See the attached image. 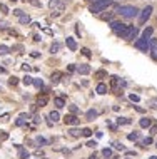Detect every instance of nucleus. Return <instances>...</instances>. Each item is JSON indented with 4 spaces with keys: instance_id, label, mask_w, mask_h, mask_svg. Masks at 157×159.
<instances>
[{
    "instance_id": "1",
    "label": "nucleus",
    "mask_w": 157,
    "mask_h": 159,
    "mask_svg": "<svg viewBox=\"0 0 157 159\" xmlns=\"http://www.w3.org/2000/svg\"><path fill=\"white\" fill-rule=\"evenodd\" d=\"M117 14L120 17H124V19H134V17L139 14V10H137V7H134V5H119Z\"/></svg>"
},
{
    "instance_id": "2",
    "label": "nucleus",
    "mask_w": 157,
    "mask_h": 159,
    "mask_svg": "<svg viewBox=\"0 0 157 159\" xmlns=\"http://www.w3.org/2000/svg\"><path fill=\"white\" fill-rule=\"evenodd\" d=\"M114 0H99V2H94L90 5V12L92 14H100V12H105L109 5H112Z\"/></svg>"
},
{
    "instance_id": "3",
    "label": "nucleus",
    "mask_w": 157,
    "mask_h": 159,
    "mask_svg": "<svg viewBox=\"0 0 157 159\" xmlns=\"http://www.w3.org/2000/svg\"><path fill=\"white\" fill-rule=\"evenodd\" d=\"M49 7L52 8L54 12H57V14H62V12L65 10V3L60 2V0H50V2H49Z\"/></svg>"
},
{
    "instance_id": "4",
    "label": "nucleus",
    "mask_w": 157,
    "mask_h": 159,
    "mask_svg": "<svg viewBox=\"0 0 157 159\" xmlns=\"http://www.w3.org/2000/svg\"><path fill=\"white\" fill-rule=\"evenodd\" d=\"M150 15H152V5H147V7L141 12V17H139V24L144 25V24L147 22V20L150 19Z\"/></svg>"
},
{
    "instance_id": "5",
    "label": "nucleus",
    "mask_w": 157,
    "mask_h": 159,
    "mask_svg": "<svg viewBox=\"0 0 157 159\" xmlns=\"http://www.w3.org/2000/svg\"><path fill=\"white\" fill-rule=\"evenodd\" d=\"M149 40L150 39H146V37H141L139 40H135V47H137L139 50H142V52H147L149 50Z\"/></svg>"
},
{
    "instance_id": "6",
    "label": "nucleus",
    "mask_w": 157,
    "mask_h": 159,
    "mask_svg": "<svg viewBox=\"0 0 157 159\" xmlns=\"http://www.w3.org/2000/svg\"><path fill=\"white\" fill-rule=\"evenodd\" d=\"M62 121L65 122L67 126H77V124L80 122V119H79L75 114H67V116H63V119H62Z\"/></svg>"
},
{
    "instance_id": "7",
    "label": "nucleus",
    "mask_w": 157,
    "mask_h": 159,
    "mask_svg": "<svg viewBox=\"0 0 157 159\" xmlns=\"http://www.w3.org/2000/svg\"><path fill=\"white\" fill-rule=\"evenodd\" d=\"M149 52L152 55V59L157 61V39L154 37H150V40H149Z\"/></svg>"
},
{
    "instance_id": "8",
    "label": "nucleus",
    "mask_w": 157,
    "mask_h": 159,
    "mask_svg": "<svg viewBox=\"0 0 157 159\" xmlns=\"http://www.w3.org/2000/svg\"><path fill=\"white\" fill-rule=\"evenodd\" d=\"M139 35V29L137 27H134V25H130V29H129V34H127V37H125V40H134L135 37Z\"/></svg>"
},
{
    "instance_id": "9",
    "label": "nucleus",
    "mask_w": 157,
    "mask_h": 159,
    "mask_svg": "<svg viewBox=\"0 0 157 159\" xmlns=\"http://www.w3.org/2000/svg\"><path fill=\"white\" fill-rule=\"evenodd\" d=\"M124 25H125V24H122L120 20H112V22H109V27L112 29V30L116 32V34H117L119 30H120V29L124 27Z\"/></svg>"
},
{
    "instance_id": "10",
    "label": "nucleus",
    "mask_w": 157,
    "mask_h": 159,
    "mask_svg": "<svg viewBox=\"0 0 157 159\" xmlns=\"http://www.w3.org/2000/svg\"><path fill=\"white\" fill-rule=\"evenodd\" d=\"M65 44H67V47H69V50H72V52L77 50V42H75L74 37H67L65 39Z\"/></svg>"
},
{
    "instance_id": "11",
    "label": "nucleus",
    "mask_w": 157,
    "mask_h": 159,
    "mask_svg": "<svg viewBox=\"0 0 157 159\" xmlns=\"http://www.w3.org/2000/svg\"><path fill=\"white\" fill-rule=\"evenodd\" d=\"M75 70H77L80 75H87L89 72H90V66H87V64H80V66L75 69Z\"/></svg>"
},
{
    "instance_id": "12",
    "label": "nucleus",
    "mask_w": 157,
    "mask_h": 159,
    "mask_svg": "<svg viewBox=\"0 0 157 159\" xmlns=\"http://www.w3.org/2000/svg\"><path fill=\"white\" fill-rule=\"evenodd\" d=\"M27 119H28V114H20V116H19V119L15 121V126H17V127L25 126V124H27Z\"/></svg>"
},
{
    "instance_id": "13",
    "label": "nucleus",
    "mask_w": 157,
    "mask_h": 159,
    "mask_svg": "<svg viewBox=\"0 0 157 159\" xmlns=\"http://www.w3.org/2000/svg\"><path fill=\"white\" fill-rule=\"evenodd\" d=\"M60 79H62V72H59V70H55L52 75H50V82H52L54 85L55 84H59L60 82Z\"/></svg>"
},
{
    "instance_id": "14",
    "label": "nucleus",
    "mask_w": 157,
    "mask_h": 159,
    "mask_svg": "<svg viewBox=\"0 0 157 159\" xmlns=\"http://www.w3.org/2000/svg\"><path fill=\"white\" fill-rule=\"evenodd\" d=\"M107 91H109V87H107L105 84H102V82H100V84H97V87H95V92H97V94L104 96V94H107Z\"/></svg>"
},
{
    "instance_id": "15",
    "label": "nucleus",
    "mask_w": 157,
    "mask_h": 159,
    "mask_svg": "<svg viewBox=\"0 0 157 159\" xmlns=\"http://www.w3.org/2000/svg\"><path fill=\"white\" fill-rule=\"evenodd\" d=\"M47 104H49V96H47V94H44V96H40L39 99H37V106H39V107H44Z\"/></svg>"
},
{
    "instance_id": "16",
    "label": "nucleus",
    "mask_w": 157,
    "mask_h": 159,
    "mask_svg": "<svg viewBox=\"0 0 157 159\" xmlns=\"http://www.w3.org/2000/svg\"><path fill=\"white\" fill-rule=\"evenodd\" d=\"M139 124H141V127L147 129V127L152 126V119H150V117H142L141 121H139Z\"/></svg>"
},
{
    "instance_id": "17",
    "label": "nucleus",
    "mask_w": 157,
    "mask_h": 159,
    "mask_svg": "<svg viewBox=\"0 0 157 159\" xmlns=\"http://www.w3.org/2000/svg\"><path fill=\"white\" fill-rule=\"evenodd\" d=\"M129 29H130V25H127V24H125L124 27H122L120 30L117 32V35L120 37V39H125V37H127V34H129Z\"/></svg>"
},
{
    "instance_id": "18",
    "label": "nucleus",
    "mask_w": 157,
    "mask_h": 159,
    "mask_svg": "<svg viewBox=\"0 0 157 159\" xmlns=\"http://www.w3.org/2000/svg\"><path fill=\"white\" fill-rule=\"evenodd\" d=\"M54 106L57 107V109H62V107L65 106V99L63 97H55L54 99Z\"/></svg>"
},
{
    "instance_id": "19",
    "label": "nucleus",
    "mask_w": 157,
    "mask_h": 159,
    "mask_svg": "<svg viewBox=\"0 0 157 159\" xmlns=\"http://www.w3.org/2000/svg\"><path fill=\"white\" fill-rule=\"evenodd\" d=\"M85 117H87V121H94V119L97 117V111L95 109H89L85 112Z\"/></svg>"
},
{
    "instance_id": "20",
    "label": "nucleus",
    "mask_w": 157,
    "mask_h": 159,
    "mask_svg": "<svg viewBox=\"0 0 157 159\" xmlns=\"http://www.w3.org/2000/svg\"><path fill=\"white\" fill-rule=\"evenodd\" d=\"M49 119H50V121H52V122H57L59 119H60V114H59L57 111H52V112L49 114Z\"/></svg>"
},
{
    "instance_id": "21",
    "label": "nucleus",
    "mask_w": 157,
    "mask_h": 159,
    "mask_svg": "<svg viewBox=\"0 0 157 159\" xmlns=\"http://www.w3.org/2000/svg\"><path fill=\"white\" fill-rule=\"evenodd\" d=\"M28 157H30V152L27 149H20L19 151V159H28Z\"/></svg>"
},
{
    "instance_id": "22",
    "label": "nucleus",
    "mask_w": 157,
    "mask_h": 159,
    "mask_svg": "<svg viewBox=\"0 0 157 159\" xmlns=\"http://www.w3.org/2000/svg\"><path fill=\"white\" fill-rule=\"evenodd\" d=\"M117 122L119 124H124V126H129V124H132V119H129V117H117Z\"/></svg>"
},
{
    "instance_id": "23",
    "label": "nucleus",
    "mask_w": 157,
    "mask_h": 159,
    "mask_svg": "<svg viewBox=\"0 0 157 159\" xmlns=\"http://www.w3.org/2000/svg\"><path fill=\"white\" fill-rule=\"evenodd\" d=\"M105 77H107V70H104V69L95 72V79H105Z\"/></svg>"
},
{
    "instance_id": "24",
    "label": "nucleus",
    "mask_w": 157,
    "mask_h": 159,
    "mask_svg": "<svg viewBox=\"0 0 157 159\" xmlns=\"http://www.w3.org/2000/svg\"><path fill=\"white\" fill-rule=\"evenodd\" d=\"M152 34H154V29H152V27H147L146 30L142 32V37H146V39H150V37H152Z\"/></svg>"
},
{
    "instance_id": "25",
    "label": "nucleus",
    "mask_w": 157,
    "mask_h": 159,
    "mask_svg": "<svg viewBox=\"0 0 157 159\" xmlns=\"http://www.w3.org/2000/svg\"><path fill=\"white\" fill-rule=\"evenodd\" d=\"M80 54H82L84 57H87V59H90V57H92L90 49H87V47H82V49H80Z\"/></svg>"
},
{
    "instance_id": "26",
    "label": "nucleus",
    "mask_w": 157,
    "mask_h": 159,
    "mask_svg": "<svg viewBox=\"0 0 157 159\" xmlns=\"http://www.w3.org/2000/svg\"><path fill=\"white\" fill-rule=\"evenodd\" d=\"M112 17H114V12H107V14H102L100 19L102 20H107V22H112Z\"/></svg>"
},
{
    "instance_id": "27",
    "label": "nucleus",
    "mask_w": 157,
    "mask_h": 159,
    "mask_svg": "<svg viewBox=\"0 0 157 159\" xmlns=\"http://www.w3.org/2000/svg\"><path fill=\"white\" fill-rule=\"evenodd\" d=\"M32 82H33V77H30V75H25L24 79H22V84L24 85H32Z\"/></svg>"
},
{
    "instance_id": "28",
    "label": "nucleus",
    "mask_w": 157,
    "mask_h": 159,
    "mask_svg": "<svg viewBox=\"0 0 157 159\" xmlns=\"http://www.w3.org/2000/svg\"><path fill=\"white\" fill-rule=\"evenodd\" d=\"M59 49H60V44H59V42H54V44L50 45V52H52V54H57Z\"/></svg>"
},
{
    "instance_id": "29",
    "label": "nucleus",
    "mask_w": 157,
    "mask_h": 159,
    "mask_svg": "<svg viewBox=\"0 0 157 159\" xmlns=\"http://www.w3.org/2000/svg\"><path fill=\"white\" fill-rule=\"evenodd\" d=\"M69 134L72 136V137H79V136H82V131H79V129H70V131H69Z\"/></svg>"
},
{
    "instance_id": "30",
    "label": "nucleus",
    "mask_w": 157,
    "mask_h": 159,
    "mask_svg": "<svg viewBox=\"0 0 157 159\" xmlns=\"http://www.w3.org/2000/svg\"><path fill=\"white\" fill-rule=\"evenodd\" d=\"M32 84L35 85L37 89H42V87H44V80H42V79H33V82H32Z\"/></svg>"
},
{
    "instance_id": "31",
    "label": "nucleus",
    "mask_w": 157,
    "mask_h": 159,
    "mask_svg": "<svg viewBox=\"0 0 157 159\" xmlns=\"http://www.w3.org/2000/svg\"><path fill=\"white\" fill-rule=\"evenodd\" d=\"M102 156L107 159V157H112V149H109V148H105V149H102Z\"/></svg>"
},
{
    "instance_id": "32",
    "label": "nucleus",
    "mask_w": 157,
    "mask_h": 159,
    "mask_svg": "<svg viewBox=\"0 0 157 159\" xmlns=\"http://www.w3.org/2000/svg\"><path fill=\"white\" fill-rule=\"evenodd\" d=\"M117 84H119V77H117V75L110 77V85H112V89H116V87H117Z\"/></svg>"
},
{
    "instance_id": "33",
    "label": "nucleus",
    "mask_w": 157,
    "mask_h": 159,
    "mask_svg": "<svg viewBox=\"0 0 157 159\" xmlns=\"http://www.w3.org/2000/svg\"><path fill=\"white\" fill-rule=\"evenodd\" d=\"M20 24H24V25H25V24H30V17L24 14L22 17H20Z\"/></svg>"
},
{
    "instance_id": "34",
    "label": "nucleus",
    "mask_w": 157,
    "mask_h": 159,
    "mask_svg": "<svg viewBox=\"0 0 157 159\" xmlns=\"http://www.w3.org/2000/svg\"><path fill=\"white\" fill-rule=\"evenodd\" d=\"M8 52H10V49L7 45H0V55H7Z\"/></svg>"
},
{
    "instance_id": "35",
    "label": "nucleus",
    "mask_w": 157,
    "mask_h": 159,
    "mask_svg": "<svg viewBox=\"0 0 157 159\" xmlns=\"http://www.w3.org/2000/svg\"><path fill=\"white\" fill-rule=\"evenodd\" d=\"M127 139L129 141H137L139 139V132H130V134L127 136Z\"/></svg>"
},
{
    "instance_id": "36",
    "label": "nucleus",
    "mask_w": 157,
    "mask_h": 159,
    "mask_svg": "<svg viewBox=\"0 0 157 159\" xmlns=\"http://www.w3.org/2000/svg\"><path fill=\"white\" fill-rule=\"evenodd\" d=\"M82 136H84V137H90V136H92V129H89V127L82 129Z\"/></svg>"
},
{
    "instance_id": "37",
    "label": "nucleus",
    "mask_w": 157,
    "mask_h": 159,
    "mask_svg": "<svg viewBox=\"0 0 157 159\" xmlns=\"http://www.w3.org/2000/svg\"><path fill=\"white\" fill-rule=\"evenodd\" d=\"M8 84H10V85H17V84H19V77H10V79H8Z\"/></svg>"
},
{
    "instance_id": "38",
    "label": "nucleus",
    "mask_w": 157,
    "mask_h": 159,
    "mask_svg": "<svg viewBox=\"0 0 157 159\" xmlns=\"http://www.w3.org/2000/svg\"><path fill=\"white\" fill-rule=\"evenodd\" d=\"M129 99H130L132 102H139V101H141V97H139L137 94H130V96H129Z\"/></svg>"
},
{
    "instance_id": "39",
    "label": "nucleus",
    "mask_w": 157,
    "mask_h": 159,
    "mask_svg": "<svg viewBox=\"0 0 157 159\" xmlns=\"http://www.w3.org/2000/svg\"><path fill=\"white\" fill-rule=\"evenodd\" d=\"M0 12H2V14H8V7L5 3H0Z\"/></svg>"
},
{
    "instance_id": "40",
    "label": "nucleus",
    "mask_w": 157,
    "mask_h": 159,
    "mask_svg": "<svg viewBox=\"0 0 157 159\" xmlns=\"http://www.w3.org/2000/svg\"><path fill=\"white\" fill-rule=\"evenodd\" d=\"M8 139V134L5 131H0V141H7Z\"/></svg>"
},
{
    "instance_id": "41",
    "label": "nucleus",
    "mask_w": 157,
    "mask_h": 159,
    "mask_svg": "<svg viewBox=\"0 0 157 159\" xmlns=\"http://www.w3.org/2000/svg\"><path fill=\"white\" fill-rule=\"evenodd\" d=\"M87 148H97V141H87Z\"/></svg>"
},
{
    "instance_id": "42",
    "label": "nucleus",
    "mask_w": 157,
    "mask_h": 159,
    "mask_svg": "<svg viewBox=\"0 0 157 159\" xmlns=\"http://www.w3.org/2000/svg\"><path fill=\"white\" fill-rule=\"evenodd\" d=\"M114 146H116V149H119V151H124V144H122V143H114Z\"/></svg>"
},
{
    "instance_id": "43",
    "label": "nucleus",
    "mask_w": 157,
    "mask_h": 159,
    "mask_svg": "<svg viewBox=\"0 0 157 159\" xmlns=\"http://www.w3.org/2000/svg\"><path fill=\"white\" fill-rule=\"evenodd\" d=\"M14 15H17V17L20 19V17L24 15V10H20V8H15V10H14Z\"/></svg>"
},
{
    "instance_id": "44",
    "label": "nucleus",
    "mask_w": 157,
    "mask_h": 159,
    "mask_svg": "<svg viewBox=\"0 0 157 159\" xmlns=\"http://www.w3.org/2000/svg\"><path fill=\"white\" fill-rule=\"evenodd\" d=\"M37 143H39V144H42V146H45V144H47V139H44V137H37Z\"/></svg>"
},
{
    "instance_id": "45",
    "label": "nucleus",
    "mask_w": 157,
    "mask_h": 159,
    "mask_svg": "<svg viewBox=\"0 0 157 159\" xmlns=\"http://www.w3.org/2000/svg\"><path fill=\"white\" fill-rule=\"evenodd\" d=\"M20 67H22V70H25V72H28V70H32V67H30V66H28V64H22V66H20Z\"/></svg>"
},
{
    "instance_id": "46",
    "label": "nucleus",
    "mask_w": 157,
    "mask_h": 159,
    "mask_svg": "<svg viewBox=\"0 0 157 159\" xmlns=\"http://www.w3.org/2000/svg\"><path fill=\"white\" fill-rule=\"evenodd\" d=\"M75 69H77V67H75L74 64H70V66H67V70H69V74H72V72H75Z\"/></svg>"
},
{
    "instance_id": "47",
    "label": "nucleus",
    "mask_w": 157,
    "mask_h": 159,
    "mask_svg": "<svg viewBox=\"0 0 157 159\" xmlns=\"http://www.w3.org/2000/svg\"><path fill=\"white\" fill-rule=\"evenodd\" d=\"M70 112L72 114H79V107L77 106H70Z\"/></svg>"
},
{
    "instance_id": "48",
    "label": "nucleus",
    "mask_w": 157,
    "mask_h": 159,
    "mask_svg": "<svg viewBox=\"0 0 157 159\" xmlns=\"http://www.w3.org/2000/svg\"><path fill=\"white\" fill-rule=\"evenodd\" d=\"M152 143H154V139H152V137H146V139H144V144H146V146H149Z\"/></svg>"
},
{
    "instance_id": "49",
    "label": "nucleus",
    "mask_w": 157,
    "mask_h": 159,
    "mask_svg": "<svg viewBox=\"0 0 157 159\" xmlns=\"http://www.w3.org/2000/svg\"><path fill=\"white\" fill-rule=\"evenodd\" d=\"M30 57H33V59H39V57H40V54H39V52H32V54H30Z\"/></svg>"
},
{
    "instance_id": "50",
    "label": "nucleus",
    "mask_w": 157,
    "mask_h": 159,
    "mask_svg": "<svg viewBox=\"0 0 157 159\" xmlns=\"http://www.w3.org/2000/svg\"><path fill=\"white\" fill-rule=\"evenodd\" d=\"M8 119H10V114H3L2 116V121H8Z\"/></svg>"
},
{
    "instance_id": "51",
    "label": "nucleus",
    "mask_w": 157,
    "mask_h": 159,
    "mask_svg": "<svg viewBox=\"0 0 157 159\" xmlns=\"http://www.w3.org/2000/svg\"><path fill=\"white\" fill-rule=\"evenodd\" d=\"M150 132H152V134H155V132H157V126H152L150 127Z\"/></svg>"
},
{
    "instance_id": "52",
    "label": "nucleus",
    "mask_w": 157,
    "mask_h": 159,
    "mask_svg": "<svg viewBox=\"0 0 157 159\" xmlns=\"http://www.w3.org/2000/svg\"><path fill=\"white\" fill-rule=\"evenodd\" d=\"M33 42H40V35H33Z\"/></svg>"
},
{
    "instance_id": "53",
    "label": "nucleus",
    "mask_w": 157,
    "mask_h": 159,
    "mask_svg": "<svg viewBox=\"0 0 157 159\" xmlns=\"http://www.w3.org/2000/svg\"><path fill=\"white\" fill-rule=\"evenodd\" d=\"M135 111H137V112H144V109H142V107H139V106H135Z\"/></svg>"
},
{
    "instance_id": "54",
    "label": "nucleus",
    "mask_w": 157,
    "mask_h": 159,
    "mask_svg": "<svg viewBox=\"0 0 157 159\" xmlns=\"http://www.w3.org/2000/svg\"><path fill=\"white\" fill-rule=\"evenodd\" d=\"M0 27H2V29H5V27H7V24H5V22H0Z\"/></svg>"
},
{
    "instance_id": "55",
    "label": "nucleus",
    "mask_w": 157,
    "mask_h": 159,
    "mask_svg": "<svg viewBox=\"0 0 157 159\" xmlns=\"http://www.w3.org/2000/svg\"><path fill=\"white\" fill-rule=\"evenodd\" d=\"M149 159H157V156H150Z\"/></svg>"
},
{
    "instance_id": "56",
    "label": "nucleus",
    "mask_w": 157,
    "mask_h": 159,
    "mask_svg": "<svg viewBox=\"0 0 157 159\" xmlns=\"http://www.w3.org/2000/svg\"><path fill=\"white\" fill-rule=\"evenodd\" d=\"M25 2H30V3H32V2H33V0H25Z\"/></svg>"
},
{
    "instance_id": "57",
    "label": "nucleus",
    "mask_w": 157,
    "mask_h": 159,
    "mask_svg": "<svg viewBox=\"0 0 157 159\" xmlns=\"http://www.w3.org/2000/svg\"><path fill=\"white\" fill-rule=\"evenodd\" d=\"M92 2H99V0H92Z\"/></svg>"
},
{
    "instance_id": "58",
    "label": "nucleus",
    "mask_w": 157,
    "mask_h": 159,
    "mask_svg": "<svg viewBox=\"0 0 157 159\" xmlns=\"http://www.w3.org/2000/svg\"><path fill=\"white\" fill-rule=\"evenodd\" d=\"M10 2H17V0H10Z\"/></svg>"
},
{
    "instance_id": "59",
    "label": "nucleus",
    "mask_w": 157,
    "mask_h": 159,
    "mask_svg": "<svg viewBox=\"0 0 157 159\" xmlns=\"http://www.w3.org/2000/svg\"><path fill=\"white\" fill-rule=\"evenodd\" d=\"M0 92H2V87H0Z\"/></svg>"
},
{
    "instance_id": "60",
    "label": "nucleus",
    "mask_w": 157,
    "mask_h": 159,
    "mask_svg": "<svg viewBox=\"0 0 157 159\" xmlns=\"http://www.w3.org/2000/svg\"><path fill=\"white\" fill-rule=\"evenodd\" d=\"M155 148H157V143H155Z\"/></svg>"
}]
</instances>
